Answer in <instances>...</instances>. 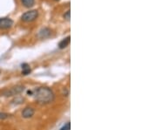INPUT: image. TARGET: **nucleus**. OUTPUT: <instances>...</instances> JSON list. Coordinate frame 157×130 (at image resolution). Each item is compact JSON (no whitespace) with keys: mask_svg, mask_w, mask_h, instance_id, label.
<instances>
[{"mask_svg":"<svg viewBox=\"0 0 157 130\" xmlns=\"http://www.w3.org/2000/svg\"><path fill=\"white\" fill-rule=\"evenodd\" d=\"M33 95L39 103L42 104L50 103L54 100V94L48 88H38L35 90Z\"/></svg>","mask_w":157,"mask_h":130,"instance_id":"1","label":"nucleus"},{"mask_svg":"<svg viewBox=\"0 0 157 130\" xmlns=\"http://www.w3.org/2000/svg\"><path fill=\"white\" fill-rule=\"evenodd\" d=\"M38 16V11L36 10H32V11H29V12H25L22 17H21V19L25 22H31L33 20H35Z\"/></svg>","mask_w":157,"mask_h":130,"instance_id":"2","label":"nucleus"},{"mask_svg":"<svg viewBox=\"0 0 157 130\" xmlns=\"http://www.w3.org/2000/svg\"><path fill=\"white\" fill-rule=\"evenodd\" d=\"M22 91H24V86H14V88H12L11 89H8V90L5 91L3 93V94L5 96H13V95H16V94H20Z\"/></svg>","mask_w":157,"mask_h":130,"instance_id":"3","label":"nucleus"},{"mask_svg":"<svg viewBox=\"0 0 157 130\" xmlns=\"http://www.w3.org/2000/svg\"><path fill=\"white\" fill-rule=\"evenodd\" d=\"M12 25H13V21L11 18H0V29H8L12 27Z\"/></svg>","mask_w":157,"mask_h":130,"instance_id":"4","label":"nucleus"},{"mask_svg":"<svg viewBox=\"0 0 157 130\" xmlns=\"http://www.w3.org/2000/svg\"><path fill=\"white\" fill-rule=\"evenodd\" d=\"M34 113H35V111H34L33 108H31V107H25L23 110V112H22V116L24 118H25V119H28V118L32 117Z\"/></svg>","mask_w":157,"mask_h":130,"instance_id":"5","label":"nucleus"},{"mask_svg":"<svg viewBox=\"0 0 157 130\" xmlns=\"http://www.w3.org/2000/svg\"><path fill=\"white\" fill-rule=\"evenodd\" d=\"M51 35V30L47 27H45L43 29H41L39 31L38 36L40 38H48L49 36Z\"/></svg>","mask_w":157,"mask_h":130,"instance_id":"6","label":"nucleus"},{"mask_svg":"<svg viewBox=\"0 0 157 130\" xmlns=\"http://www.w3.org/2000/svg\"><path fill=\"white\" fill-rule=\"evenodd\" d=\"M69 44H70V37L68 36V37H66V38L62 39V40L59 42V47L60 49H64V48H66Z\"/></svg>","mask_w":157,"mask_h":130,"instance_id":"7","label":"nucleus"},{"mask_svg":"<svg viewBox=\"0 0 157 130\" xmlns=\"http://www.w3.org/2000/svg\"><path fill=\"white\" fill-rule=\"evenodd\" d=\"M31 73V68L29 66V65L27 64H23L22 65V73L24 75H27Z\"/></svg>","mask_w":157,"mask_h":130,"instance_id":"8","label":"nucleus"},{"mask_svg":"<svg viewBox=\"0 0 157 130\" xmlns=\"http://www.w3.org/2000/svg\"><path fill=\"white\" fill-rule=\"evenodd\" d=\"M22 1V4L27 7V8H30L33 5H34V2H35V0H21Z\"/></svg>","mask_w":157,"mask_h":130,"instance_id":"9","label":"nucleus"},{"mask_svg":"<svg viewBox=\"0 0 157 130\" xmlns=\"http://www.w3.org/2000/svg\"><path fill=\"white\" fill-rule=\"evenodd\" d=\"M70 129H71V124H70V122H67L66 125H64L60 128V130H70Z\"/></svg>","mask_w":157,"mask_h":130,"instance_id":"10","label":"nucleus"},{"mask_svg":"<svg viewBox=\"0 0 157 130\" xmlns=\"http://www.w3.org/2000/svg\"><path fill=\"white\" fill-rule=\"evenodd\" d=\"M10 115L6 113H1L0 112V120H5V119H7Z\"/></svg>","mask_w":157,"mask_h":130,"instance_id":"11","label":"nucleus"},{"mask_svg":"<svg viewBox=\"0 0 157 130\" xmlns=\"http://www.w3.org/2000/svg\"><path fill=\"white\" fill-rule=\"evenodd\" d=\"M70 14H71L70 11H67V12L64 14V18H66V20H69V19H70Z\"/></svg>","mask_w":157,"mask_h":130,"instance_id":"12","label":"nucleus"},{"mask_svg":"<svg viewBox=\"0 0 157 130\" xmlns=\"http://www.w3.org/2000/svg\"><path fill=\"white\" fill-rule=\"evenodd\" d=\"M54 1H59V0H54Z\"/></svg>","mask_w":157,"mask_h":130,"instance_id":"13","label":"nucleus"},{"mask_svg":"<svg viewBox=\"0 0 157 130\" xmlns=\"http://www.w3.org/2000/svg\"><path fill=\"white\" fill-rule=\"evenodd\" d=\"M0 73H1V72H0Z\"/></svg>","mask_w":157,"mask_h":130,"instance_id":"14","label":"nucleus"}]
</instances>
